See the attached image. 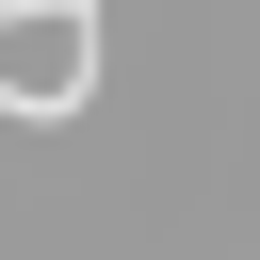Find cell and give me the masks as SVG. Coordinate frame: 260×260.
<instances>
[{"label": "cell", "instance_id": "cell-1", "mask_svg": "<svg viewBox=\"0 0 260 260\" xmlns=\"http://www.w3.org/2000/svg\"><path fill=\"white\" fill-rule=\"evenodd\" d=\"M98 81V0H16V32H0V98L16 114H65Z\"/></svg>", "mask_w": 260, "mask_h": 260}]
</instances>
